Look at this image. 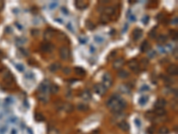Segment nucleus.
Masks as SVG:
<instances>
[{"label": "nucleus", "mask_w": 178, "mask_h": 134, "mask_svg": "<svg viewBox=\"0 0 178 134\" xmlns=\"http://www.w3.org/2000/svg\"><path fill=\"white\" fill-rule=\"evenodd\" d=\"M127 107V102L126 100H124L123 98H119L118 101L111 107L110 110L111 112H113V113H117V114H119L121 111H123L125 108Z\"/></svg>", "instance_id": "f257e3e1"}, {"label": "nucleus", "mask_w": 178, "mask_h": 134, "mask_svg": "<svg viewBox=\"0 0 178 134\" xmlns=\"http://www.w3.org/2000/svg\"><path fill=\"white\" fill-rule=\"evenodd\" d=\"M102 84L104 85V87L107 89L110 88L112 84H113V80H112V77L109 73H105L104 76H102Z\"/></svg>", "instance_id": "f03ea898"}, {"label": "nucleus", "mask_w": 178, "mask_h": 134, "mask_svg": "<svg viewBox=\"0 0 178 134\" xmlns=\"http://www.w3.org/2000/svg\"><path fill=\"white\" fill-rule=\"evenodd\" d=\"M59 54H60V57L62 60L66 61L70 58V49L67 47H62L59 49Z\"/></svg>", "instance_id": "7ed1b4c3"}, {"label": "nucleus", "mask_w": 178, "mask_h": 134, "mask_svg": "<svg viewBox=\"0 0 178 134\" xmlns=\"http://www.w3.org/2000/svg\"><path fill=\"white\" fill-rule=\"evenodd\" d=\"M93 89H95V92L98 94L99 96H104L107 92V88L104 87V85L102 83H98L93 86Z\"/></svg>", "instance_id": "20e7f679"}, {"label": "nucleus", "mask_w": 178, "mask_h": 134, "mask_svg": "<svg viewBox=\"0 0 178 134\" xmlns=\"http://www.w3.org/2000/svg\"><path fill=\"white\" fill-rule=\"evenodd\" d=\"M128 67L130 68V70H132L135 73H137L138 71H139V68H140V65L137 62V60L133 59V60H130L128 62Z\"/></svg>", "instance_id": "39448f33"}, {"label": "nucleus", "mask_w": 178, "mask_h": 134, "mask_svg": "<svg viewBox=\"0 0 178 134\" xmlns=\"http://www.w3.org/2000/svg\"><path fill=\"white\" fill-rule=\"evenodd\" d=\"M124 64H125V60L122 57H119V58H117L113 62V65H112V66H113V68L116 69V70H119L120 68H122Z\"/></svg>", "instance_id": "423d86ee"}, {"label": "nucleus", "mask_w": 178, "mask_h": 134, "mask_svg": "<svg viewBox=\"0 0 178 134\" xmlns=\"http://www.w3.org/2000/svg\"><path fill=\"white\" fill-rule=\"evenodd\" d=\"M132 36H133V39L135 41L139 40L143 36V30L140 29V28H135L132 32Z\"/></svg>", "instance_id": "0eeeda50"}, {"label": "nucleus", "mask_w": 178, "mask_h": 134, "mask_svg": "<svg viewBox=\"0 0 178 134\" xmlns=\"http://www.w3.org/2000/svg\"><path fill=\"white\" fill-rule=\"evenodd\" d=\"M166 73L170 75H177L178 73L177 65H170L166 69Z\"/></svg>", "instance_id": "6e6552de"}, {"label": "nucleus", "mask_w": 178, "mask_h": 134, "mask_svg": "<svg viewBox=\"0 0 178 134\" xmlns=\"http://www.w3.org/2000/svg\"><path fill=\"white\" fill-rule=\"evenodd\" d=\"M80 97H82V99L84 100H90L92 98V94L90 92V90L88 89H85V90H83L80 94Z\"/></svg>", "instance_id": "1a4fd4ad"}, {"label": "nucleus", "mask_w": 178, "mask_h": 134, "mask_svg": "<svg viewBox=\"0 0 178 134\" xmlns=\"http://www.w3.org/2000/svg\"><path fill=\"white\" fill-rule=\"evenodd\" d=\"M4 82L8 84V85H11L14 83V79H13V76L12 74L9 73V71H7V73L4 75Z\"/></svg>", "instance_id": "9d476101"}, {"label": "nucleus", "mask_w": 178, "mask_h": 134, "mask_svg": "<svg viewBox=\"0 0 178 134\" xmlns=\"http://www.w3.org/2000/svg\"><path fill=\"white\" fill-rule=\"evenodd\" d=\"M118 128H119L120 130H122V131H129V128H130L128 122H126V121H121V122H119L118 123Z\"/></svg>", "instance_id": "9b49d317"}, {"label": "nucleus", "mask_w": 178, "mask_h": 134, "mask_svg": "<svg viewBox=\"0 0 178 134\" xmlns=\"http://www.w3.org/2000/svg\"><path fill=\"white\" fill-rule=\"evenodd\" d=\"M166 105V101L164 98H158V99L155 102V108H164L165 105Z\"/></svg>", "instance_id": "f8f14e48"}, {"label": "nucleus", "mask_w": 178, "mask_h": 134, "mask_svg": "<svg viewBox=\"0 0 178 134\" xmlns=\"http://www.w3.org/2000/svg\"><path fill=\"white\" fill-rule=\"evenodd\" d=\"M53 47L52 46V45L50 43H43L41 45V50L43 52H47V53H50L52 52Z\"/></svg>", "instance_id": "ddd939ff"}, {"label": "nucleus", "mask_w": 178, "mask_h": 134, "mask_svg": "<svg viewBox=\"0 0 178 134\" xmlns=\"http://www.w3.org/2000/svg\"><path fill=\"white\" fill-rule=\"evenodd\" d=\"M62 108H63L67 113H71L74 110V105L70 103H64L62 105Z\"/></svg>", "instance_id": "4468645a"}, {"label": "nucleus", "mask_w": 178, "mask_h": 134, "mask_svg": "<svg viewBox=\"0 0 178 134\" xmlns=\"http://www.w3.org/2000/svg\"><path fill=\"white\" fill-rule=\"evenodd\" d=\"M75 5L78 9L81 10V9H85L87 7V4L85 2V1H81V0H77L76 2H75Z\"/></svg>", "instance_id": "2eb2a0df"}, {"label": "nucleus", "mask_w": 178, "mask_h": 134, "mask_svg": "<svg viewBox=\"0 0 178 134\" xmlns=\"http://www.w3.org/2000/svg\"><path fill=\"white\" fill-rule=\"evenodd\" d=\"M115 8L113 6H106L104 8V14L107 15H113L115 14Z\"/></svg>", "instance_id": "dca6fc26"}, {"label": "nucleus", "mask_w": 178, "mask_h": 134, "mask_svg": "<svg viewBox=\"0 0 178 134\" xmlns=\"http://www.w3.org/2000/svg\"><path fill=\"white\" fill-rule=\"evenodd\" d=\"M119 90L123 93H130L131 87H129L127 84H121L119 86Z\"/></svg>", "instance_id": "f3484780"}, {"label": "nucleus", "mask_w": 178, "mask_h": 134, "mask_svg": "<svg viewBox=\"0 0 178 134\" xmlns=\"http://www.w3.org/2000/svg\"><path fill=\"white\" fill-rule=\"evenodd\" d=\"M118 76L121 79H127L129 76V73L126 70H119L118 71Z\"/></svg>", "instance_id": "a211bd4d"}, {"label": "nucleus", "mask_w": 178, "mask_h": 134, "mask_svg": "<svg viewBox=\"0 0 178 134\" xmlns=\"http://www.w3.org/2000/svg\"><path fill=\"white\" fill-rule=\"evenodd\" d=\"M53 33H54V31L53 29H48V30H46L45 32V35H44V37L45 39H52V37L53 36Z\"/></svg>", "instance_id": "6ab92c4d"}, {"label": "nucleus", "mask_w": 178, "mask_h": 134, "mask_svg": "<svg viewBox=\"0 0 178 134\" xmlns=\"http://www.w3.org/2000/svg\"><path fill=\"white\" fill-rule=\"evenodd\" d=\"M140 48H141V51L142 52H148V50L150 49V44L147 40H144L142 45H141V47H140Z\"/></svg>", "instance_id": "aec40b11"}, {"label": "nucleus", "mask_w": 178, "mask_h": 134, "mask_svg": "<svg viewBox=\"0 0 178 134\" xmlns=\"http://www.w3.org/2000/svg\"><path fill=\"white\" fill-rule=\"evenodd\" d=\"M110 20V18L109 15L105 14H102L100 17V22L102 23V24H106L107 22H109V21Z\"/></svg>", "instance_id": "412c9836"}, {"label": "nucleus", "mask_w": 178, "mask_h": 134, "mask_svg": "<svg viewBox=\"0 0 178 134\" xmlns=\"http://www.w3.org/2000/svg\"><path fill=\"white\" fill-rule=\"evenodd\" d=\"M60 68H61V64H60V63H54V64H52L49 66V70L51 71H53V73H54V71H58Z\"/></svg>", "instance_id": "4be33fe9"}, {"label": "nucleus", "mask_w": 178, "mask_h": 134, "mask_svg": "<svg viewBox=\"0 0 178 134\" xmlns=\"http://www.w3.org/2000/svg\"><path fill=\"white\" fill-rule=\"evenodd\" d=\"M39 99L40 101H42L43 103H47V101H48V94L39 93Z\"/></svg>", "instance_id": "5701e85b"}, {"label": "nucleus", "mask_w": 178, "mask_h": 134, "mask_svg": "<svg viewBox=\"0 0 178 134\" xmlns=\"http://www.w3.org/2000/svg\"><path fill=\"white\" fill-rule=\"evenodd\" d=\"M154 113L157 114V116H165L166 114V111L164 108H156Z\"/></svg>", "instance_id": "b1692460"}, {"label": "nucleus", "mask_w": 178, "mask_h": 134, "mask_svg": "<svg viewBox=\"0 0 178 134\" xmlns=\"http://www.w3.org/2000/svg\"><path fill=\"white\" fill-rule=\"evenodd\" d=\"M74 71L78 75H85L86 74V71L84 70L82 67H75Z\"/></svg>", "instance_id": "393cba45"}, {"label": "nucleus", "mask_w": 178, "mask_h": 134, "mask_svg": "<svg viewBox=\"0 0 178 134\" xmlns=\"http://www.w3.org/2000/svg\"><path fill=\"white\" fill-rule=\"evenodd\" d=\"M77 108L79 110V111H82V112H86L89 109V106L87 105H85V104H79L78 105Z\"/></svg>", "instance_id": "a878e982"}, {"label": "nucleus", "mask_w": 178, "mask_h": 134, "mask_svg": "<svg viewBox=\"0 0 178 134\" xmlns=\"http://www.w3.org/2000/svg\"><path fill=\"white\" fill-rule=\"evenodd\" d=\"M158 134H168L169 133V129H168L167 127H166V126H162V127H160V129H158Z\"/></svg>", "instance_id": "bb28decb"}, {"label": "nucleus", "mask_w": 178, "mask_h": 134, "mask_svg": "<svg viewBox=\"0 0 178 134\" xmlns=\"http://www.w3.org/2000/svg\"><path fill=\"white\" fill-rule=\"evenodd\" d=\"M59 87L57 85H51L50 88H49V90L52 94H57L59 92Z\"/></svg>", "instance_id": "cd10ccee"}, {"label": "nucleus", "mask_w": 178, "mask_h": 134, "mask_svg": "<svg viewBox=\"0 0 178 134\" xmlns=\"http://www.w3.org/2000/svg\"><path fill=\"white\" fill-rule=\"evenodd\" d=\"M35 120L37 122H43V121H45V116L42 114L37 113V114H35Z\"/></svg>", "instance_id": "c85d7f7f"}, {"label": "nucleus", "mask_w": 178, "mask_h": 134, "mask_svg": "<svg viewBox=\"0 0 178 134\" xmlns=\"http://www.w3.org/2000/svg\"><path fill=\"white\" fill-rule=\"evenodd\" d=\"M167 39V37L166 35H160L158 36V42H160V43H165Z\"/></svg>", "instance_id": "c756f323"}, {"label": "nucleus", "mask_w": 178, "mask_h": 134, "mask_svg": "<svg viewBox=\"0 0 178 134\" xmlns=\"http://www.w3.org/2000/svg\"><path fill=\"white\" fill-rule=\"evenodd\" d=\"M26 41H27V39H24V38H18V39H16V43H17V45H19V46H22V45L25 44Z\"/></svg>", "instance_id": "7c9ffc66"}, {"label": "nucleus", "mask_w": 178, "mask_h": 134, "mask_svg": "<svg viewBox=\"0 0 178 134\" xmlns=\"http://www.w3.org/2000/svg\"><path fill=\"white\" fill-rule=\"evenodd\" d=\"M147 100H148V97H145V96H143V97H140V99H139V104H140V105H145V104L147 103Z\"/></svg>", "instance_id": "2f4dec72"}, {"label": "nucleus", "mask_w": 178, "mask_h": 134, "mask_svg": "<svg viewBox=\"0 0 178 134\" xmlns=\"http://www.w3.org/2000/svg\"><path fill=\"white\" fill-rule=\"evenodd\" d=\"M86 26H87V29H89V30H91V31H93V29H95V24H93L92 22H90V21H87V22H86Z\"/></svg>", "instance_id": "473e14b6"}, {"label": "nucleus", "mask_w": 178, "mask_h": 134, "mask_svg": "<svg viewBox=\"0 0 178 134\" xmlns=\"http://www.w3.org/2000/svg\"><path fill=\"white\" fill-rule=\"evenodd\" d=\"M116 56H117V51H116V50L111 51V52H110V54L109 55V56H108V60H112L113 58H115V57H116Z\"/></svg>", "instance_id": "72a5a7b5"}, {"label": "nucleus", "mask_w": 178, "mask_h": 134, "mask_svg": "<svg viewBox=\"0 0 178 134\" xmlns=\"http://www.w3.org/2000/svg\"><path fill=\"white\" fill-rule=\"evenodd\" d=\"M62 73H63L65 75H69V74L71 73V69H70V67H65V68H63V70H62Z\"/></svg>", "instance_id": "f704fd0d"}, {"label": "nucleus", "mask_w": 178, "mask_h": 134, "mask_svg": "<svg viewBox=\"0 0 178 134\" xmlns=\"http://www.w3.org/2000/svg\"><path fill=\"white\" fill-rule=\"evenodd\" d=\"M95 40L97 43H102V42L104 41V38H102L101 36H95Z\"/></svg>", "instance_id": "c9c22d12"}, {"label": "nucleus", "mask_w": 178, "mask_h": 134, "mask_svg": "<svg viewBox=\"0 0 178 134\" xmlns=\"http://www.w3.org/2000/svg\"><path fill=\"white\" fill-rule=\"evenodd\" d=\"M170 35H171V37L173 38V39L175 40H176L177 39V31H170Z\"/></svg>", "instance_id": "e433bc0d"}, {"label": "nucleus", "mask_w": 178, "mask_h": 134, "mask_svg": "<svg viewBox=\"0 0 178 134\" xmlns=\"http://www.w3.org/2000/svg\"><path fill=\"white\" fill-rule=\"evenodd\" d=\"M141 64L144 66V68L145 67H147V65H148V64H149V61L146 59V58H143V59H142V61H141Z\"/></svg>", "instance_id": "4c0bfd02"}, {"label": "nucleus", "mask_w": 178, "mask_h": 134, "mask_svg": "<svg viewBox=\"0 0 178 134\" xmlns=\"http://www.w3.org/2000/svg\"><path fill=\"white\" fill-rule=\"evenodd\" d=\"M61 11H62L64 14H66V15H68V14H69V11H68L67 9H66V7H64V6L61 7Z\"/></svg>", "instance_id": "58836bf2"}, {"label": "nucleus", "mask_w": 178, "mask_h": 134, "mask_svg": "<svg viewBox=\"0 0 178 134\" xmlns=\"http://www.w3.org/2000/svg\"><path fill=\"white\" fill-rule=\"evenodd\" d=\"M149 20H150V17H149L148 15H145V16L143 18V22L144 24H147L148 22H149Z\"/></svg>", "instance_id": "ea45409f"}, {"label": "nucleus", "mask_w": 178, "mask_h": 134, "mask_svg": "<svg viewBox=\"0 0 178 134\" xmlns=\"http://www.w3.org/2000/svg\"><path fill=\"white\" fill-rule=\"evenodd\" d=\"M149 35H150V37H151V38H156V36H157V35H156V31H155V30H152L151 32H150Z\"/></svg>", "instance_id": "a19ab883"}, {"label": "nucleus", "mask_w": 178, "mask_h": 134, "mask_svg": "<svg viewBox=\"0 0 178 134\" xmlns=\"http://www.w3.org/2000/svg\"><path fill=\"white\" fill-rule=\"evenodd\" d=\"M154 132H155V130H154V127H153V126L148 128V133H149V134H153Z\"/></svg>", "instance_id": "79ce46f5"}, {"label": "nucleus", "mask_w": 178, "mask_h": 134, "mask_svg": "<svg viewBox=\"0 0 178 134\" xmlns=\"http://www.w3.org/2000/svg\"><path fill=\"white\" fill-rule=\"evenodd\" d=\"M58 5V2H53L50 4V9H55V7Z\"/></svg>", "instance_id": "37998d69"}, {"label": "nucleus", "mask_w": 178, "mask_h": 134, "mask_svg": "<svg viewBox=\"0 0 178 134\" xmlns=\"http://www.w3.org/2000/svg\"><path fill=\"white\" fill-rule=\"evenodd\" d=\"M16 68H17L19 71H24V67H23L22 65H16Z\"/></svg>", "instance_id": "c03bdc74"}, {"label": "nucleus", "mask_w": 178, "mask_h": 134, "mask_svg": "<svg viewBox=\"0 0 178 134\" xmlns=\"http://www.w3.org/2000/svg\"><path fill=\"white\" fill-rule=\"evenodd\" d=\"M31 34H32V36H37L39 34V31H37V30H33V31H31Z\"/></svg>", "instance_id": "a18cd8bd"}, {"label": "nucleus", "mask_w": 178, "mask_h": 134, "mask_svg": "<svg viewBox=\"0 0 178 134\" xmlns=\"http://www.w3.org/2000/svg\"><path fill=\"white\" fill-rule=\"evenodd\" d=\"M21 52L23 54L24 56H29V52H27V50L26 49H23V48H21Z\"/></svg>", "instance_id": "49530a36"}, {"label": "nucleus", "mask_w": 178, "mask_h": 134, "mask_svg": "<svg viewBox=\"0 0 178 134\" xmlns=\"http://www.w3.org/2000/svg\"><path fill=\"white\" fill-rule=\"evenodd\" d=\"M149 89H150V88L147 85H143V88H141V90H149Z\"/></svg>", "instance_id": "de8ad7c7"}, {"label": "nucleus", "mask_w": 178, "mask_h": 134, "mask_svg": "<svg viewBox=\"0 0 178 134\" xmlns=\"http://www.w3.org/2000/svg\"><path fill=\"white\" fill-rule=\"evenodd\" d=\"M4 5H5L4 2H3V1H0V12H1V11L3 10V8H4Z\"/></svg>", "instance_id": "09e8293b"}, {"label": "nucleus", "mask_w": 178, "mask_h": 134, "mask_svg": "<svg viewBox=\"0 0 178 134\" xmlns=\"http://www.w3.org/2000/svg\"><path fill=\"white\" fill-rule=\"evenodd\" d=\"M79 41H80V43H82V44H86L87 39H81V38H79Z\"/></svg>", "instance_id": "8fccbe9b"}, {"label": "nucleus", "mask_w": 178, "mask_h": 134, "mask_svg": "<svg viewBox=\"0 0 178 134\" xmlns=\"http://www.w3.org/2000/svg\"><path fill=\"white\" fill-rule=\"evenodd\" d=\"M177 22H178V18H177V16H176L175 19L173 20V23H174V24H177Z\"/></svg>", "instance_id": "3c124183"}, {"label": "nucleus", "mask_w": 178, "mask_h": 134, "mask_svg": "<svg viewBox=\"0 0 178 134\" xmlns=\"http://www.w3.org/2000/svg\"><path fill=\"white\" fill-rule=\"evenodd\" d=\"M67 27H68V28H70V31L71 32H73V30H72V27H71V23H69V24L67 25Z\"/></svg>", "instance_id": "603ef678"}, {"label": "nucleus", "mask_w": 178, "mask_h": 134, "mask_svg": "<svg viewBox=\"0 0 178 134\" xmlns=\"http://www.w3.org/2000/svg\"><path fill=\"white\" fill-rule=\"evenodd\" d=\"M130 19H131V20H133V21H135V17L134 16V14H131Z\"/></svg>", "instance_id": "864d4df0"}, {"label": "nucleus", "mask_w": 178, "mask_h": 134, "mask_svg": "<svg viewBox=\"0 0 178 134\" xmlns=\"http://www.w3.org/2000/svg\"><path fill=\"white\" fill-rule=\"evenodd\" d=\"M90 48H91V53H95V49L93 48V46H91V47H90Z\"/></svg>", "instance_id": "5fc2aeb1"}, {"label": "nucleus", "mask_w": 178, "mask_h": 134, "mask_svg": "<svg viewBox=\"0 0 178 134\" xmlns=\"http://www.w3.org/2000/svg\"><path fill=\"white\" fill-rule=\"evenodd\" d=\"M11 134H16V130L15 129H13L12 130V133Z\"/></svg>", "instance_id": "6e6d98bb"}, {"label": "nucleus", "mask_w": 178, "mask_h": 134, "mask_svg": "<svg viewBox=\"0 0 178 134\" xmlns=\"http://www.w3.org/2000/svg\"><path fill=\"white\" fill-rule=\"evenodd\" d=\"M2 57H3V54L1 51H0V59H2Z\"/></svg>", "instance_id": "4d7b16f0"}]
</instances>
